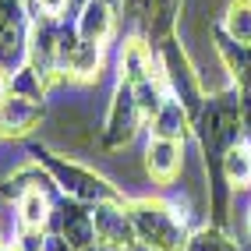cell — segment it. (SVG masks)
<instances>
[{"mask_svg":"<svg viewBox=\"0 0 251 251\" xmlns=\"http://www.w3.org/2000/svg\"><path fill=\"white\" fill-rule=\"evenodd\" d=\"M127 212H131L135 237L142 248H152V251H184L188 248V237L195 226L174 198L135 195V198H127Z\"/></svg>","mask_w":251,"mask_h":251,"instance_id":"cell-1","label":"cell"},{"mask_svg":"<svg viewBox=\"0 0 251 251\" xmlns=\"http://www.w3.org/2000/svg\"><path fill=\"white\" fill-rule=\"evenodd\" d=\"M28 156L53 177L57 191L75 198V202L99 205V202H121V198H127L106 174H99L92 166L78 163L75 156H64V152H57V149H50V145H28Z\"/></svg>","mask_w":251,"mask_h":251,"instance_id":"cell-2","label":"cell"},{"mask_svg":"<svg viewBox=\"0 0 251 251\" xmlns=\"http://www.w3.org/2000/svg\"><path fill=\"white\" fill-rule=\"evenodd\" d=\"M195 138L209 166L223 159L230 145L244 142V121H241V92L237 85H226L220 92L205 96L202 113L195 117Z\"/></svg>","mask_w":251,"mask_h":251,"instance_id":"cell-3","label":"cell"},{"mask_svg":"<svg viewBox=\"0 0 251 251\" xmlns=\"http://www.w3.org/2000/svg\"><path fill=\"white\" fill-rule=\"evenodd\" d=\"M156 57H159V71H163V81H166V89H170V96L180 99L184 110H188L191 121H195L205 106V89H202V78L195 71L191 53H188V46H184L180 32L166 36L156 46Z\"/></svg>","mask_w":251,"mask_h":251,"instance_id":"cell-4","label":"cell"},{"mask_svg":"<svg viewBox=\"0 0 251 251\" xmlns=\"http://www.w3.org/2000/svg\"><path fill=\"white\" fill-rule=\"evenodd\" d=\"M142 110H138V99L135 89L127 81H117L113 92H110V103H106V117L99 124V145L106 152H121L135 142V135L142 131Z\"/></svg>","mask_w":251,"mask_h":251,"instance_id":"cell-5","label":"cell"},{"mask_svg":"<svg viewBox=\"0 0 251 251\" xmlns=\"http://www.w3.org/2000/svg\"><path fill=\"white\" fill-rule=\"evenodd\" d=\"M46 233H60V237H68L78 251L96 248V220H92V205L75 202V198L60 195V198H57V205H53V216H50Z\"/></svg>","mask_w":251,"mask_h":251,"instance_id":"cell-6","label":"cell"},{"mask_svg":"<svg viewBox=\"0 0 251 251\" xmlns=\"http://www.w3.org/2000/svg\"><path fill=\"white\" fill-rule=\"evenodd\" d=\"M92 220H96V244H117V248L138 244L135 223H131V212H127V198L92 205Z\"/></svg>","mask_w":251,"mask_h":251,"instance_id":"cell-7","label":"cell"},{"mask_svg":"<svg viewBox=\"0 0 251 251\" xmlns=\"http://www.w3.org/2000/svg\"><path fill=\"white\" fill-rule=\"evenodd\" d=\"M142 163H145V177L149 180L170 188V184H177V177L184 170V142L149 138L145 152H142Z\"/></svg>","mask_w":251,"mask_h":251,"instance_id":"cell-8","label":"cell"},{"mask_svg":"<svg viewBox=\"0 0 251 251\" xmlns=\"http://www.w3.org/2000/svg\"><path fill=\"white\" fill-rule=\"evenodd\" d=\"M46 124V110L43 103H32V99L11 96L0 103V138H25L32 131H39Z\"/></svg>","mask_w":251,"mask_h":251,"instance_id":"cell-9","label":"cell"},{"mask_svg":"<svg viewBox=\"0 0 251 251\" xmlns=\"http://www.w3.org/2000/svg\"><path fill=\"white\" fill-rule=\"evenodd\" d=\"M152 75H159V78H163L156 50L149 46L145 39H138V36L124 39V46H121V60H117V81H127V85H138V81L152 78Z\"/></svg>","mask_w":251,"mask_h":251,"instance_id":"cell-10","label":"cell"},{"mask_svg":"<svg viewBox=\"0 0 251 251\" xmlns=\"http://www.w3.org/2000/svg\"><path fill=\"white\" fill-rule=\"evenodd\" d=\"M75 28L81 43H96V46H106L113 28H117V11L106 4V0H89L85 7L75 14Z\"/></svg>","mask_w":251,"mask_h":251,"instance_id":"cell-11","label":"cell"},{"mask_svg":"<svg viewBox=\"0 0 251 251\" xmlns=\"http://www.w3.org/2000/svg\"><path fill=\"white\" fill-rule=\"evenodd\" d=\"M195 131V121L191 113L184 110L180 99L166 96V103L152 113V121H149V135L152 138H170V142H188Z\"/></svg>","mask_w":251,"mask_h":251,"instance_id":"cell-12","label":"cell"},{"mask_svg":"<svg viewBox=\"0 0 251 251\" xmlns=\"http://www.w3.org/2000/svg\"><path fill=\"white\" fill-rule=\"evenodd\" d=\"M99 71H103V46L81 43L75 53H71L68 68H64V78H68V81H78V85H96V81H99Z\"/></svg>","mask_w":251,"mask_h":251,"instance_id":"cell-13","label":"cell"},{"mask_svg":"<svg viewBox=\"0 0 251 251\" xmlns=\"http://www.w3.org/2000/svg\"><path fill=\"white\" fill-rule=\"evenodd\" d=\"M220 174L226 177L233 191H251V145L248 142H237L226 149L220 159Z\"/></svg>","mask_w":251,"mask_h":251,"instance_id":"cell-14","label":"cell"},{"mask_svg":"<svg viewBox=\"0 0 251 251\" xmlns=\"http://www.w3.org/2000/svg\"><path fill=\"white\" fill-rule=\"evenodd\" d=\"M220 28L226 32L233 43L251 46V0H226V4H223Z\"/></svg>","mask_w":251,"mask_h":251,"instance_id":"cell-15","label":"cell"},{"mask_svg":"<svg viewBox=\"0 0 251 251\" xmlns=\"http://www.w3.org/2000/svg\"><path fill=\"white\" fill-rule=\"evenodd\" d=\"M7 89H11V96L32 99V103H46V96H50L46 78H43L36 68H32V64H22L18 71H11V75H7Z\"/></svg>","mask_w":251,"mask_h":251,"instance_id":"cell-16","label":"cell"},{"mask_svg":"<svg viewBox=\"0 0 251 251\" xmlns=\"http://www.w3.org/2000/svg\"><path fill=\"white\" fill-rule=\"evenodd\" d=\"M184 251H241L237 244H233V237L223 230V226H212V223H205V226H198V230H191V237H188V248Z\"/></svg>","mask_w":251,"mask_h":251,"instance_id":"cell-17","label":"cell"},{"mask_svg":"<svg viewBox=\"0 0 251 251\" xmlns=\"http://www.w3.org/2000/svg\"><path fill=\"white\" fill-rule=\"evenodd\" d=\"M39 251H78L68 237H60V233H43V244Z\"/></svg>","mask_w":251,"mask_h":251,"instance_id":"cell-18","label":"cell"},{"mask_svg":"<svg viewBox=\"0 0 251 251\" xmlns=\"http://www.w3.org/2000/svg\"><path fill=\"white\" fill-rule=\"evenodd\" d=\"M7 92H11V89H7V71H0V103L7 99Z\"/></svg>","mask_w":251,"mask_h":251,"instance_id":"cell-19","label":"cell"},{"mask_svg":"<svg viewBox=\"0 0 251 251\" xmlns=\"http://www.w3.org/2000/svg\"><path fill=\"white\" fill-rule=\"evenodd\" d=\"M244 233H248V241H251V202H248V209H244Z\"/></svg>","mask_w":251,"mask_h":251,"instance_id":"cell-20","label":"cell"},{"mask_svg":"<svg viewBox=\"0 0 251 251\" xmlns=\"http://www.w3.org/2000/svg\"><path fill=\"white\" fill-rule=\"evenodd\" d=\"M99 251H135V248H117V244H99Z\"/></svg>","mask_w":251,"mask_h":251,"instance_id":"cell-21","label":"cell"},{"mask_svg":"<svg viewBox=\"0 0 251 251\" xmlns=\"http://www.w3.org/2000/svg\"><path fill=\"white\" fill-rule=\"evenodd\" d=\"M106 4H110V7H113V11H121V7H124V4H127V0H106Z\"/></svg>","mask_w":251,"mask_h":251,"instance_id":"cell-22","label":"cell"},{"mask_svg":"<svg viewBox=\"0 0 251 251\" xmlns=\"http://www.w3.org/2000/svg\"><path fill=\"white\" fill-rule=\"evenodd\" d=\"M135 251H152V248H142V244H135Z\"/></svg>","mask_w":251,"mask_h":251,"instance_id":"cell-23","label":"cell"},{"mask_svg":"<svg viewBox=\"0 0 251 251\" xmlns=\"http://www.w3.org/2000/svg\"><path fill=\"white\" fill-rule=\"evenodd\" d=\"M22 4H28V0H22Z\"/></svg>","mask_w":251,"mask_h":251,"instance_id":"cell-24","label":"cell"}]
</instances>
